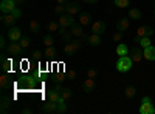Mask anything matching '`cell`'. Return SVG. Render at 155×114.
I'll list each match as a JSON object with an SVG mask.
<instances>
[{
  "label": "cell",
  "instance_id": "cell-1",
  "mask_svg": "<svg viewBox=\"0 0 155 114\" xmlns=\"http://www.w3.org/2000/svg\"><path fill=\"white\" fill-rule=\"evenodd\" d=\"M132 65H134L132 57L130 56H123V57L118 59V62H116L115 66H116V71L118 72H129L130 68H132Z\"/></svg>",
  "mask_w": 155,
  "mask_h": 114
},
{
  "label": "cell",
  "instance_id": "cell-2",
  "mask_svg": "<svg viewBox=\"0 0 155 114\" xmlns=\"http://www.w3.org/2000/svg\"><path fill=\"white\" fill-rule=\"evenodd\" d=\"M138 111H140V114H155V106H153V103H152V100H150L149 96L143 97Z\"/></svg>",
  "mask_w": 155,
  "mask_h": 114
},
{
  "label": "cell",
  "instance_id": "cell-3",
  "mask_svg": "<svg viewBox=\"0 0 155 114\" xmlns=\"http://www.w3.org/2000/svg\"><path fill=\"white\" fill-rule=\"evenodd\" d=\"M59 29H70L73 25H74V16H70V14H62V16H59Z\"/></svg>",
  "mask_w": 155,
  "mask_h": 114
},
{
  "label": "cell",
  "instance_id": "cell-4",
  "mask_svg": "<svg viewBox=\"0 0 155 114\" xmlns=\"http://www.w3.org/2000/svg\"><path fill=\"white\" fill-rule=\"evenodd\" d=\"M16 8H17V2H16V0H2V2H0V11H2V14L12 12Z\"/></svg>",
  "mask_w": 155,
  "mask_h": 114
},
{
  "label": "cell",
  "instance_id": "cell-5",
  "mask_svg": "<svg viewBox=\"0 0 155 114\" xmlns=\"http://www.w3.org/2000/svg\"><path fill=\"white\" fill-rule=\"evenodd\" d=\"M22 51H23V48L20 46L19 42H12V40H11V42L6 45V53H8L9 56H20Z\"/></svg>",
  "mask_w": 155,
  "mask_h": 114
},
{
  "label": "cell",
  "instance_id": "cell-6",
  "mask_svg": "<svg viewBox=\"0 0 155 114\" xmlns=\"http://www.w3.org/2000/svg\"><path fill=\"white\" fill-rule=\"evenodd\" d=\"M65 12L67 14H70V16H76V14H79L81 12V5H79V2H68V3H65Z\"/></svg>",
  "mask_w": 155,
  "mask_h": 114
},
{
  "label": "cell",
  "instance_id": "cell-7",
  "mask_svg": "<svg viewBox=\"0 0 155 114\" xmlns=\"http://www.w3.org/2000/svg\"><path fill=\"white\" fill-rule=\"evenodd\" d=\"M8 39L12 40V42H19L22 39V29L17 28V26H11L9 31H8Z\"/></svg>",
  "mask_w": 155,
  "mask_h": 114
},
{
  "label": "cell",
  "instance_id": "cell-8",
  "mask_svg": "<svg viewBox=\"0 0 155 114\" xmlns=\"http://www.w3.org/2000/svg\"><path fill=\"white\" fill-rule=\"evenodd\" d=\"M129 28H130V19H129V17H121L118 22H116V29H118V31L124 32Z\"/></svg>",
  "mask_w": 155,
  "mask_h": 114
},
{
  "label": "cell",
  "instance_id": "cell-9",
  "mask_svg": "<svg viewBox=\"0 0 155 114\" xmlns=\"http://www.w3.org/2000/svg\"><path fill=\"white\" fill-rule=\"evenodd\" d=\"M82 90L85 91V93H93L95 90H96V82H95V79H90V77H87L85 80H84V83H82Z\"/></svg>",
  "mask_w": 155,
  "mask_h": 114
},
{
  "label": "cell",
  "instance_id": "cell-10",
  "mask_svg": "<svg viewBox=\"0 0 155 114\" xmlns=\"http://www.w3.org/2000/svg\"><path fill=\"white\" fill-rule=\"evenodd\" d=\"M58 106H59V103L53 102V100H48V102L42 103L41 109H42L44 112H58Z\"/></svg>",
  "mask_w": 155,
  "mask_h": 114
},
{
  "label": "cell",
  "instance_id": "cell-11",
  "mask_svg": "<svg viewBox=\"0 0 155 114\" xmlns=\"http://www.w3.org/2000/svg\"><path fill=\"white\" fill-rule=\"evenodd\" d=\"M0 20H2L3 25H6V26H12L16 22H17V17L12 14V12H8V14H2V17H0Z\"/></svg>",
  "mask_w": 155,
  "mask_h": 114
},
{
  "label": "cell",
  "instance_id": "cell-12",
  "mask_svg": "<svg viewBox=\"0 0 155 114\" xmlns=\"http://www.w3.org/2000/svg\"><path fill=\"white\" fill-rule=\"evenodd\" d=\"M106 29H107V26L104 22L96 20L95 23H92V32H95V34H102V32H106Z\"/></svg>",
  "mask_w": 155,
  "mask_h": 114
},
{
  "label": "cell",
  "instance_id": "cell-13",
  "mask_svg": "<svg viewBox=\"0 0 155 114\" xmlns=\"http://www.w3.org/2000/svg\"><path fill=\"white\" fill-rule=\"evenodd\" d=\"M153 28L152 26H140L137 29V37H150L153 34Z\"/></svg>",
  "mask_w": 155,
  "mask_h": 114
},
{
  "label": "cell",
  "instance_id": "cell-14",
  "mask_svg": "<svg viewBox=\"0 0 155 114\" xmlns=\"http://www.w3.org/2000/svg\"><path fill=\"white\" fill-rule=\"evenodd\" d=\"M0 112L2 114H6L8 111H9V108H11V100H9V97H6L5 94L2 96V99H0Z\"/></svg>",
  "mask_w": 155,
  "mask_h": 114
},
{
  "label": "cell",
  "instance_id": "cell-15",
  "mask_svg": "<svg viewBox=\"0 0 155 114\" xmlns=\"http://www.w3.org/2000/svg\"><path fill=\"white\" fill-rule=\"evenodd\" d=\"M70 32L73 34V37H78V39H81V37L85 34V31H84V26H82V25L79 23V25H73V26L70 28Z\"/></svg>",
  "mask_w": 155,
  "mask_h": 114
},
{
  "label": "cell",
  "instance_id": "cell-16",
  "mask_svg": "<svg viewBox=\"0 0 155 114\" xmlns=\"http://www.w3.org/2000/svg\"><path fill=\"white\" fill-rule=\"evenodd\" d=\"M143 56H144V59L146 60H149V62H153L155 60V46H146L144 49H143Z\"/></svg>",
  "mask_w": 155,
  "mask_h": 114
},
{
  "label": "cell",
  "instance_id": "cell-17",
  "mask_svg": "<svg viewBox=\"0 0 155 114\" xmlns=\"http://www.w3.org/2000/svg\"><path fill=\"white\" fill-rule=\"evenodd\" d=\"M130 57H132L134 63H140L141 60L144 59V56H143V51H141L140 48H134V49H132V51H130Z\"/></svg>",
  "mask_w": 155,
  "mask_h": 114
},
{
  "label": "cell",
  "instance_id": "cell-18",
  "mask_svg": "<svg viewBox=\"0 0 155 114\" xmlns=\"http://www.w3.org/2000/svg\"><path fill=\"white\" fill-rule=\"evenodd\" d=\"M0 62H2V68H3L5 72H9V71L12 69V60L8 59L6 56H2V57H0Z\"/></svg>",
  "mask_w": 155,
  "mask_h": 114
},
{
  "label": "cell",
  "instance_id": "cell-19",
  "mask_svg": "<svg viewBox=\"0 0 155 114\" xmlns=\"http://www.w3.org/2000/svg\"><path fill=\"white\" fill-rule=\"evenodd\" d=\"M47 97H48V100H53V102H56V103H59V100H61V91L59 90H51V91H47Z\"/></svg>",
  "mask_w": 155,
  "mask_h": 114
},
{
  "label": "cell",
  "instance_id": "cell-20",
  "mask_svg": "<svg viewBox=\"0 0 155 114\" xmlns=\"http://www.w3.org/2000/svg\"><path fill=\"white\" fill-rule=\"evenodd\" d=\"M101 34H95V32H92L88 35V45H92V46H99L101 45Z\"/></svg>",
  "mask_w": 155,
  "mask_h": 114
},
{
  "label": "cell",
  "instance_id": "cell-21",
  "mask_svg": "<svg viewBox=\"0 0 155 114\" xmlns=\"http://www.w3.org/2000/svg\"><path fill=\"white\" fill-rule=\"evenodd\" d=\"M90 22H92V16H90V12H87V11L81 12V16H79V23L82 25V26H87V25H90Z\"/></svg>",
  "mask_w": 155,
  "mask_h": 114
},
{
  "label": "cell",
  "instance_id": "cell-22",
  "mask_svg": "<svg viewBox=\"0 0 155 114\" xmlns=\"http://www.w3.org/2000/svg\"><path fill=\"white\" fill-rule=\"evenodd\" d=\"M134 42H137L140 46H143V48H146V46H150V45H152L150 37H135Z\"/></svg>",
  "mask_w": 155,
  "mask_h": 114
},
{
  "label": "cell",
  "instance_id": "cell-23",
  "mask_svg": "<svg viewBox=\"0 0 155 114\" xmlns=\"http://www.w3.org/2000/svg\"><path fill=\"white\" fill-rule=\"evenodd\" d=\"M45 57L47 59H53V57H56V54H58V49H56V46L53 45V46H45Z\"/></svg>",
  "mask_w": 155,
  "mask_h": 114
},
{
  "label": "cell",
  "instance_id": "cell-24",
  "mask_svg": "<svg viewBox=\"0 0 155 114\" xmlns=\"http://www.w3.org/2000/svg\"><path fill=\"white\" fill-rule=\"evenodd\" d=\"M130 20H140L141 19V11L137 9V8H132V9H129V16H127Z\"/></svg>",
  "mask_w": 155,
  "mask_h": 114
},
{
  "label": "cell",
  "instance_id": "cell-25",
  "mask_svg": "<svg viewBox=\"0 0 155 114\" xmlns=\"http://www.w3.org/2000/svg\"><path fill=\"white\" fill-rule=\"evenodd\" d=\"M116 54H118L120 57L127 56V54H129V48H127L124 43H118V46H116Z\"/></svg>",
  "mask_w": 155,
  "mask_h": 114
},
{
  "label": "cell",
  "instance_id": "cell-26",
  "mask_svg": "<svg viewBox=\"0 0 155 114\" xmlns=\"http://www.w3.org/2000/svg\"><path fill=\"white\" fill-rule=\"evenodd\" d=\"M0 86H2V90H9L11 82H9V77L6 74H3L2 77H0Z\"/></svg>",
  "mask_w": 155,
  "mask_h": 114
},
{
  "label": "cell",
  "instance_id": "cell-27",
  "mask_svg": "<svg viewBox=\"0 0 155 114\" xmlns=\"http://www.w3.org/2000/svg\"><path fill=\"white\" fill-rule=\"evenodd\" d=\"M124 96L127 99H134L137 96V88L135 86H127L126 90H124Z\"/></svg>",
  "mask_w": 155,
  "mask_h": 114
},
{
  "label": "cell",
  "instance_id": "cell-28",
  "mask_svg": "<svg viewBox=\"0 0 155 114\" xmlns=\"http://www.w3.org/2000/svg\"><path fill=\"white\" fill-rule=\"evenodd\" d=\"M30 31L33 34H39V31H41V23H39L37 20H31L30 22Z\"/></svg>",
  "mask_w": 155,
  "mask_h": 114
},
{
  "label": "cell",
  "instance_id": "cell-29",
  "mask_svg": "<svg viewBox=\"0 0 155 114\" xmlns=\"http://www.w3.org/2000/svg\"><path fill=\"white\" fill-rule=\"evenodd\" d=\"M61 96H62V99L65 100V102H68V100L71 99V96H73V93H71V90H70V88H62Z\"/></svg>",
  "mask_w": 155,
  "mask_h": 114
},
{
  "label": "cell",
  "instance_id": "cell-30",
  "mask_svg": "<svg viewBox=\"0 0 155 114\" xmlns=\"http://www.w3.org/2000/svg\"><path fill=\"white\" fill-rule=\"evenodd\" d=\"M59 23L58 22H54V20H51V22H48V25H47V29L50 31V32H56V31H59Z\"/></svg>",
  "mask_w": 155,
  "mask_h": 114
},
{
  "label": "cell",
  "instance_id": "cell-31",
  "mask_svg": "<svg viewBox=\"0 0 155 114\" xmlns=\"http://www.w3.org/2000/svg\"><path fill=\"white\" fill-rule=\"evenodd\" d=\"M64 54H65L67 57H71L73 54H76L74 53V49H73V46H71V43L68 42V43H65V46H64Z\"/></svg>",
  "mask_w": 155,
  "mask_h": 114
},
{
  "label": "cell",
  "instance_id": "cell-32",
  "mask_svg": "<svg viewBox=\"0 0 155 114\" xmlns=\"http://www.w3.org/2000/svg\"><path fill=\"white\" fill-rule=\"evenodd\" d=\"M44 45H45V46H53V45H54V37L51 35V32L44 37Z\"/></svg>",
  "mask_w": 155,
  "mask_h": 114
},
{
  "label": "cell",
  "instance_id": "cell-33",
  "mask_svg": "<svg viewBox=\"0 0 155 114\" xmlns=\"http://www.w3.org/2000/svg\"><path fill=\"white\" fill-rule=\"evenodd\" d=\"M19 43H20V46H22L23 49H27V48L30 46V37H28V35H22V39L19 40Z\"/></svg>",
  "mask_w": 155,
  "mask_h": 114
},
{
  "label": "cell",
  "instance_id": "cell-34",
  "mask_svg": "<svg viewBox=\"0 0 155 114\" xmlns=\"http://www.w3.org/2000/svg\"><path fill=\"white\" fill-rule=\"evenodd\" d=\"M113 2L118 8H127L129 5H130V0H113Z\"/></svg>",
  "mask_w": 155,
  "mask_h": 114
},
{
  "label": "cell",
  "instance_id": "cell-35",
  "mask_svg": "<svg viewBox=\"0 0 155 114\" xmlns=\"http://www.w3.org/2000/svg\"><path fill=\"white\" fill-rule=\"evenodd\" d=\"M54 12H56L58 16L65 14V5H61V3H58V5H56V8H54Z\"/></svg>",
  "mask_w": 155,
  "mask_h": 114
},
{
  "label": "cell",
  "instance_id": "cell-36",
  "mask_svg": "<svg viewBox=\"0 0 155 114\" xmlns=\"http://www.w3.org/2000/svg\"><path fill=\"white\" fill-rule=\"evenodd\" d=\"M112 39H113V42L121 43V40H123V32H121V31H116V32L112 35Z\"/></svg>",
  "mask_w": 155,
  "mask_h": 114
},
{
  "label": "cell",
  "instance_id": "cell-37",
  "mask_svg": "<svg viewBox=\"0 0 155 114\" xmlns=\"http://www.w3.org/2000/svg\"><path fill=\"white\" fill-rule=\"evenodd\" d=\"M96 75H98V71L95 68H90L87 71V77H90V79H96Z\"/></svg>",
  "mask_w": 155,
  "mask_h": 114
},
{
  "label": "cell",
  "instance_id": "cell-38",
  "mask_svg": "<svg viewBox=\"0 0 155 114\" xmlns=\"http://www.w3.org/2000/svg\"><path fill=\"white\" fill-rule=\"evenodd\" d=\"M31 59L33 60H41L42 59V53L41 51H33L31 53Z\"/></svg>",
  "mask_w": 155,
  "mask_h": 114
},
{
  "label": "cell",
  "instance_id": "cell-39",
  "mask_svg": "<svg viewBox=\"0 0 155 114\" xmlns=\"http://www.w3.org/2000/svg\"><path fill=\"white\" fill-rule=\"evenodd\" d=\"M64 80H65V75H64L62 72H59V74L56 75V77H54V82H56V83H58V82L61 83V82H64Z\"/></svg>",
  "mask_w": 155,
  "mask_h": 114
},
{
  "label": "cell",
  "instance_id": "cell-40",
  "mask_svg": "<svg viewBox=\"0 0 155 114\" xmlns=\"http://www.w3.org/2000/svg\"><path fill=\"white\" fill-rule=\"evenodd\" d=\"M0 48H2V49H5V48H6V42H5V35H2V37H0Z\"/></svg>",
  "mask_w": 155,
  "mask_h": 114
},
{
  "label": "cell",
  "instance_id": "cell-41",
  "mask_svg": "<svg viewBox=\"0 0 155 114\" xmlns=\"http://www.w3.org/2000/svg\"><path fill=\"white\" fill-rule=\"evenodd\" d=\"M67 75H68V79L74 80V79H76V71H73V69H71V71H68V72H67Z\"/></svg>",
  "mask_w": 155,
  "mask_h": 114
},
{
  "label": "cell",
  "instance_id": "cell-42",
  "mask_svg": "<svg viewBox=\"0 0 155 114\" xmlns=\"http://www.w3.org/2000/svg\"><path fill=\"white\" fill-rule=\"evenodd\" d=\"M31 112H33V109H31V108H28V106L22 108V114H31Z\"/></svg>",
  "mask_w": 155,
  "mask_h": 114
},
{
  "label": "cell",
  "instance_id": "cell-43",
  "mask_svg": "<svg viewBox=\"0 0 155 114\" xmlns=\"http://www.w3.org/2000/svg\"><path fill=\"white\" fill-rule=\"evenodd\" d=\"M88 35H90V34H84V35L81 37V40H82V43H88Z\"/></svg>",
  "mask_w": 155,
  "mask_h": 114
},
{
  "label": "cell",
  "instance_id": "cell-44",
  "mask_svg": "<svg viewBox=\"0 0 155 114\" xmlns=\"http://www.w3.org/2000/svg\"><path fill=\"white\" fill-rule=\"evenodd\" d=\"M84 2H85V3H88V5H95V3L98 2V0H84Z\"/></svg>",
  "mask_w": 155,
  "mask_h": 114
},
{
  "label": "cell",
  "instance_id": "cell-45",
  "mask_svg": "<svg viewBox=\"0 0 155 114\" xmlns=\"http://www.w3.org/2000/svg\"><path fill=\"white\" fill-rule=\"evenodd\" d=\"M56 2H58V3H61V5H65V3H68V2H70V0H56Z\"/></svg>",
  "mask_w": 155,
  "mask_h": 114
},
{
  "label": "cell",
  "instance_id": "cell-46",
  "mask_svg": "<svg viewBox=\"0 0 155 114\" xmlns=\"http://www.w3.org/2000/svg\"><path fill=\"white\" fill-rule=\"evenodd\" d=\"M16 2H17V5H20V3H23V2H25V0H16Z\"/></svg>",
  "mask_w": 155,
  "mask_h": 114
},
{
  "label": "cell",
  "instance_id": "cell-47",
  "mask_svg": "<svg viewBox=\"0 0 155 114\" xmlns=\"http://www.w3.org/2000/svg\"><path fill=\"white\" fill-rule=\"evenodd\" d=\"M76 2H82V0H76Z\"/></svg>",
  "mask_w": 155,
  "mask_h": 114
},
{
  "label": "cell",
  "instance_id": "cell-48",
  "mask_svg": "<svg viewBox=\"0 0 155 114\" xmlns=\"http://www.w3.org/2000/svg\"><path fill=\"white\" fill-rule=\"evenodd\" d=\"M153 16H155V11H153Z\"/></svg>",
  "mask_w": 155,
  "mask_h": 114
},
{
  "label": "cell",
  "instance_id": "cell-49",
  "mask_svg": "<svg viewBox=\"0 0 155 114\" xmlns=\"http://www.w3.org/2000/svg\"><path fill=\"white\" fill-rule=\"evenodd\" d=\"M153 3H155V0H153Z\"/></svg>",
  "mask_w": 155,
  "mask_h": 114
}]
</instances>
